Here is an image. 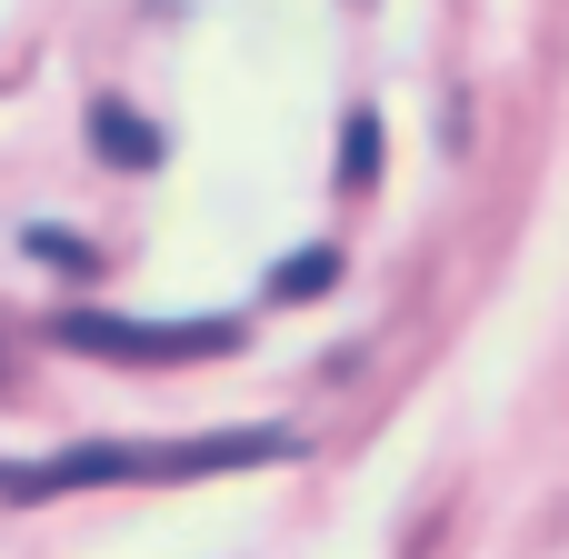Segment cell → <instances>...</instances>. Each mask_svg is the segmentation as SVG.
Wrapping results in <instances>:
<instances>
[{"mask_svg": "<svg viewBox=\"0 0 569 559\" xmlns=\"http://www.w3.org/2000/svg\"><path fill=\"white\" fill-rule=\"evenodd\" d=\"M30 260H50V270H90V250H80L70 230H30Z\"/></svg>", "mask_w": 569, "mask_h": 559, "instance_id": "8992f818", "label": "cell"}, {"mask_svg": "<svg viewBox=\"0 0 569 559\" xmlns=\"http://www.w3.org/2000/svg\"><path fill=\"white\" fill-rule=\"evenodd\" d=\"M290 460L280 430H230V440H90L60 460H0V490L50 500V490H90V480H210V470H260Z\"/></svg>", "mask_w": 569, "mask_h": 559, "instance_id": "6da1fadb", "label": "cell"}, {"mask_svg": "<svg viewBox=\"0 0 569 559\" xmlns=\"http://www.w3.org/2000/svg\"><path fill=\"white\" fill-rule=\"evenodd\" d=\"M50 340L80 350V360H120V370H180V360H230L240 350V320H110V310H60Z\"/></svg>", "mask_w": 569, "mask_h": 559, "instance_id": "7a4b0ae2", "label": "cell"}, {"mask_svg": "<svg viewBox=\"0 0 569 559\" xmlns=\"http://www.w3.org/2000/svg\"><path fill=\"white\" fill-rule=\"evenodd\" d=\"M340 180H350V190L380 180V120H370V110H350V130H340Z\"/></svg>", "mask_w": 569, "mask_h": 559, "instance_id": "5b68a950", "label": "cell"}, {"mask_svg": "<svg viewBox=\"0 0 569 559\" xmlns=\"http://www.w3.org/2000/svg\"><path fill=\"white\" fill-rule=\"evenodd\" d=\"M320 290H340V250H330V240H310L300 260L270 270V300H320Z\"/></svg>", "mask_w": 569, "mask_h": 559, "instance_id": "277c9868", "label": "cell"}, {"mask_svg": "<svg viewBox=\"0 0 569 559\" xmlns=\"http://www.w3.org/2000/svg\"><path fill=\"white\" fill-rule=\"evenodd\" d=\"M90 150L120 160V170H150V160H160V130H150L140 110H120V100H90Z\"/></svg>", "mask_w": 569, "mask_h": 559, "instance_id": "3957f363", "label": "cell"}]
</instances>
